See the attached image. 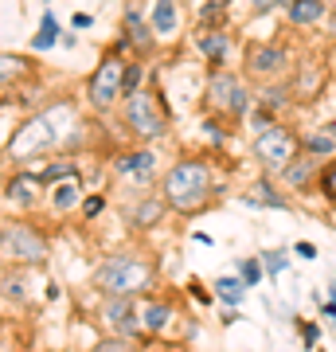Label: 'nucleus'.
<instances>
[{
  "label": "nucleus",
  "mask_w": 336,
  "mask_h": 352,
  "mask_svg": "<svg viewBox=\"0 0 336 352\" xmlns=\"http://www.w3.org/2000/svg\"><path fill=\"white\" fill-rule=\"evenodd\" d=\"M286 0H250V12L254 16H266V12H274V8H282Z\"/></svg>",
  "instance_id": "nucleus-40"
},
{
  "label": "nucleus",
  "mask_w": 336,
  "mask_h": 352,
  "mask_svg": "<svg viewBox=\"0 0 336 352\" xmlns=\"http://www.w3.org/2000/svg\"><path fill=\"white\" fill-rule=\"evenodd\" d=\"M298 63V55L286 39H262V43H250L247 59H243V75L254 78V82H278V78H289Z\"/></svg>",
  "instance_id": "nucleus-5"
},
{
  "label": "nucleus",
  "mask_w": 336,
  "mask_h": 352,
  "mask_svg": "<svg viewBox=\"0 0 336 352\" xmlns=\"http://www.w3.org/2000/svg\"><path fill=\"white\" fill-rule=\"evenodd\" d=\"M203 102H208V110L215 118H227L231 126H238V122H247L250 106H254V90L235 71H212L208 75V94H203Z\"/></svg>",
  "instance_id": "nucleus-3"
},
{
  "label": "nucleus",
  "mask_w": 336,
  "mask_h": 352,
  "mask_svg": "<svg viewBox=\"0 0 336 352\" xmlns=\"http://www.w3.org/2000/svg\"><path fill=\"white\" fill-rule=\"evenodd\" d=\"M282 12H286V24L293 32H313V28H321L328 20L333 0H286Z\"/></svg>",
  "instance_id": "nucleus-15"
},
{
  "label": "nucleus",
  "mask_w": 336,
  "mask_h": 352,
  "mask_svg": "<svg viewBox=\"0 0 336 352\" xmlns=\"http://www.w3.org/2000/svg\"><path fill=\"white\" fill-rule=\"evenodd\" d=\"M59 43V20L51 12H43V20H39V32L32 36V47L36 51H47V47H55Z\"/></svg>",
  "instance_id": "nucleus-28"
},
{
  "label": "nucleus",
  "mask_w": 336,
  "mask_h": 352,
  "mask_svg": "<svg viewBox=\"0 0 336 352\" xmlns=\"http://www.w3.org/2000/svg\"><path fill=\"white\" fill-rule=\"evenodd\" d=\"M301 153V129L293 122H278L266 133L250 138V157L262 168V176H278Z\"/></svg>",
  "instance_id": "nucleus-4"
},
{
  "label": "nucleus",
  "mask_w": 336,
  "mask_h": 352,
  "mask_svg": "<svg viewBox=\"0 0 336 352\" xmlns=\"http://www.w3.org/2000/svg\"><path fill=\"white\" fill-rule=\"evenodd\" d=\"M188 294H192V298H196V302L203 305V309H208V305L215 302V294H212L208 286H199V282H188Z\"/></svg>",
  "instance_id": "nucleus-39"
},
{
  "label": "nucleus",
  "mask_w": 336,
  "mask_h": 352,
  "mask_svg": "<svg viewBox=\"0 0 336 352\" xmlns=\"http://www.w3.org/2000/svg\"><path fill=\"white\" fill-rule=\"evenodd\" d=\"M90 352H141L137 340H125V337H110V340H98Z\"/></svg>",
  "instance_id": "nucleus-34"
},
{
  "label": "nucleus",
  "mask_w": 336,
  "mask_h": 352,
  "mask_svg": "<svg viewBox=\"0 0 336 352\" xmlns=\"http://www.w3.org/2000/svg\"><path fill=\"white\" fill-rule=\"evenodd\" d=\"M258 263H262V270H266V278H282L289 270V254L278 251V247H262Z\"/></svg>",
  "instance_id": "nucleus-27"
},
{
  "label": "nucleus",
  "mask_w": 336,
  "mask_h": 352,
  "mask_svg": "<svg viewBox=\"0 0 336 352\" xmlns=\"http://www.w3.org/2000/svg\"><path fill=\"white\" fill-rule=\"evenodd\" d=\"M328 82H333V75H328V63H324V51H305V55H298V63L289 71V90H293V102H298L301 110L321 98Z\"/></svg>",
  "instance_id": "nucleus-8"
},
{
  "label": "nucleus",
  "mask_w": 336,
  "mask_h": 352,
  "mask_svg": "<svg viewBox=\"0 0 336 352\" xmlns=\"http://www.w3.org/2000/svg\"><path fill=\"white\" fill-rule=\"evenodd\" d=\"M231 47H235V39H231L227 28H212V32H199L196 36V51L208 59L212 71H227L223 63L231 59Z\"/></svg>",
  "instance_id": "nucleus-17"
},
{
  "label": "nucleus",
  "mask_w": 336,
  "mask_h": 352,
  "mask_svg": "<svg viewBox=\"0 0 336 352\" xmlns=\"http://www.w3.org/2000/svg\"><path fill=\"white\" fill-rule=\"evenodd\" d=\"M238 200L247 204V208H254V212H262V208H270V212H286V208H293V196L282 192V184H278L274 176H258V180H250V188L243 192Z\"/></svg>",
  "instance_id": "nucleus-14"
},
{
  "label": "nucleus",
  "mask_w": 336,
  "mask_h": 352,
  "mask_svg": "<svg viewBox=\"0 0 336 352\" xmlns=\"http://www.w3.org/2000/svg\"><path fill=\"white\" fill-rule=\"evenodd\" d=\"M324 32L336 39V4H333V12H328V20H324Z\"/></svg>",
  "instance_id": "nucleus-42"
},
{
  "label": "nucleus",
  "mask_w": 336,
  "mask_h": 352,
  "mask_svg": "<svg viewBox=\"0 0 336 352\" xmlns=\"http://www.w3.org/2000/svg\"><path fill=\"white\" fill-rule=\"evenodd\" d=\"M317 173H321V161H313L309 153H298L274 180L282 184V192H289V196H313V192H317Z\"/></svg>",
  "instance_id": "nucleus-12"
},
{
  "label": "nucleus",
  "mask_w": 336,
  "mask_h": 352,
  "mask_svg": "<svg viewBox=\"0 0 336 352\" xmlns=\"http://www.w3.org/2000/svg\"><path fill=\"white\" fill-rule=\"evenodd\" d=\"M212 188H215V176L203 157H180L161 176V196L180 215H196L203 208H212Z\"/></svg>",
  "instance_id": "nucleus-1"
},
{
  "label": "nucleus",
  "mask_w": 336,
  "mask_h": 352,
  "mask_svg": "<svg viewBox=\"0 0 336 352\" xmlns=\"http://www.w3.org/2000/svg\"><path fill=\"white\" fill-rule=\"evenodd\" d=\"M39 192H43V180H39L36 173H20V176L12 180V184L4 188V196H8V200H12L16 208H36Z\"/></svg>",
  "instance_id": "nucleus-21"
},
{
  "label": "nucleus",
  "mask_w": 336,
  "mask_h": 352,
  "mask_svg": "<svg viewBox=\"0 0 336 352\" xmlns=\"http://www.w3.org/2000/svg\"><path fill=\"white\" fill-rule=\"evenodd\" d=\"M63 113H67V106H55V110L36 113L32 122L20 126V133L12 138V157H16V161H24V157H39V153L63 145V138H67V129L59 126Z\"/></svg>",
  "instance_id": "nucleus-6"
},
{
  "label": "nucleus",
  "mask_w": 336,
  "mask_h": 352,
  "mask_svg": "<svg viewBox=\"0 0 336 352\" xmlns=\"http://www.w3.org/2000/svg\"><path fill=\"white\" fill-rule=\"evenodd\" d=\"M212 294L227 305V309H238L243 298H247V286H243V278L238 274H219L215 278V286H212Z\"/></svg>",
  "instance_id": "nucleus-23"
},
{
  "label": "nucleus",
  "mask_w": 336,
  "mask_h": 352,
  "mask_svg": "<svg viewBox=\"0 0 336 352\" xmlns=\"http://www.w3.org/2000/svg\"><path fill=\"white\" fill-rule=\"evenodd\" d=\"M24 71V63L16 59V55H0V82H8V78H16Z\"/></svg>",
  "instance_id": "nucleus-37"
},
{
  "label": "nucleus",
  "mask_w": 336,
  "mask_h": 352,
  "mask_svg": "<svg viewBox=\"0 0 336 352\" xmlns=\"http://www.w3.org/2000/svg\"><path fill=\"white\" fill-rule=\"evenodd\" d=\"M333 325H336V321H333Z\"/></svg>",
  "instance_id": "nucleus-46"
},
{
  "label": "nucleus",
  "mask_w": 336,
  "mask_h": 352,
  "mask_svg": "<svg viewBox=\"0 0 336 352\" xmlns=\"http://www.w3.org/2000/svg\"><path fill=\"white\" fill-rule=\"evenodd\" d=\"M301 153H309L313 161H333L336 157V138L328 126H317V129H301Z\"/></svg>",
  "instance_id": "nucleus-20"
},
{
  "label": "nucleus",
  "mask_w": 336,
  "mask_h": 352,
  "mask_svg": "<svg viewBox=\"0 0 336 352\" xmlns=\"http://www.w3.org/2000/svg\"><path fill=\"white\" fill-rule=\"evenodd\" d=\"M125 43H133L137 51H149L153 47V28H149V20H141V12L137 8H125Z\"/></svg>",
  "instance_id": "nucleus-22"
},
{
  "label": "nucleus",
  "mask_w": 336,
  "mask_h": 352,
  "mask_svg": "<svg viewBox=\"0 0 336 352\" xmlns=\"http://www.w3.org/2000/svg\"><path fill=\"white\" fill-rule=\"evenodd\" d=\"M149 28L157 39H172L180 32V8H176V0H153Z\"/></svg>",
  "instance_id": "nucleus-19"
},
{
  "label": "nucleus",
  "mask_w": 336,
  "mask_h": 352,
  "mask_svg": "<svg viewBox=\"0 0 336 352\" xmlns=\"http://www.w3.org/2000/svg\"><path fill=\"white\" fill-rule=\"evenodd\" d=\"M4 247H8V254L20 258V263H43V258H47V239L27 223L4 227Z\"/></svg>",
  "instance_id": "nucleus-13"
},
{
  "label": "nucleus",
  "mask_w": 336,
  "mask_h": 352,
  "mask_svg": "<svg viewBox=\"0 0 336 352\" xmlns=\"http://www.w3.org/2000/svg\"><path fill=\"white\" fill-rule=\"evenodd\" d=\"M141 78H145V71H141V63H125V82H122L125 98H129V94H137V90H141Z\"/></svg>",
  "instance_id": "nucleus-35"
},
{
  "label": "nucleus",
  "mask_w": 336,
  "mask_h": 352,
  "mask_svg": "<svg viewBox=\"0 0 336 352\" xmlns=\"http://www.w3.org/2000/svg\"><path fill=\"white\" fill-rule=\"evenodd\" d=\"M254 106L270 110L274 118H286V113H293V110H298V102H293L289 78H278V82H262V87H254Z\"/></svg>",
  "instance_id": "nucleus-18"
},
{
  "label": "nucleus",
  "mask_w": 336,
  "mask_h": 352,
  "mask_svg": "<svg viewBox=\"0 0 336 352\" xmlns=\"http://www.w3.org/2000/svg\"><path fill=\"white\" fill-rule=\"evenodd\" d=\"M102 212H106V196H102V192H94V196L82 200V219H98Z\"/></svg>",
  "instance_id": "nucleus-36"
},
{
  "label": "nucleus",
  "mask_w": 336,
  "mask_h": 352,
  "mask_svg": "<svg viewBox=\"0 0 336 352\" xmlns=\"http://www.w3.org/2000/svg\"><path fill=\"white\" fill-rule=\"evenodd\" d=\"M168 321H172V305L168 302H149L141 305V325H145V333H161V329H168Z\"/></svg>",
  "instance_id": "nucleus-25"
},
{
  "label": "nucleus",
  "mask_w": 336,
  "mask_h": 352,
  "mask_svg": "<svg viewBox=\"0 0 336 352\" xmlns=\"http://www.w3.org/2000/svg\"><path fill=\"white\" fill-rule=\"evenodd\" d=\"M0 294L8 298V302H16V305H24L27 302V278L24 274H0Z\"/></svg>",
  "instance_id": "nucleus-29"
},
{
  "label": "nucleus",
  "mask_w": 336,
  "mask_h": 352,
  "mask_svg": "<svg viewBox=\"0 0 336 352\" xmlns=\"http://www.w3.org/2000/svg\"><path fill=\"white\" fill-rule=\"evenodd\" d=\"M94 286L106 298H137L157 286V266L141 254H110L94 266Z\"/></svg>",
  "instance_id": "nucleus-2"
},
{
  "label": "nucleus",
  "mask_w": 336,
  "mask_h": 352,
  "mask_svg": "<svg viewBox=\"0 0 336 352\" xmlns=\"http://www.w3.org/2000/svg\"><path fill=\"white\" fill-rule=\"evenodd\" d=\"M317 196H321L328 208H336V157L324 161L321 173H317Z\"/></svg>",
  "instance_id": "nucleus-26"
},
{
  "label": "nucleus",
  "mask_w": 336,
  "mask_h": 352,
  "mask_svg": "<svg viewBox=\"0 0 336 352\" xmlns=\"http://www.w3.org/2000/svg\"><path fill=\"white\" fill-rule=\"evenodd\" d=\"M238 278H243V286H247V289H254V286H262V282H266V270H262L258 254L238 258Z\"/></svg>",
  "instance_id": "nucleus-30"
},
{
  "label": "nucleus",
  "mask_w": 336,
  "mask_h": 352,
  "mask_svg": "<svg viewBox=\"0 0 336 352\" xmlns=\"http://www.w3.org/2000/svg\"><path fill=\"white\" fill-rule=\"evenodd\" d=\"M192 239H196V243H203V247H212V243H215L212 235H208V231H196V235H192Z\"/></svg>",
  "instance_id": "nucleus-44"
},
{
  "label": "nucleus",
  "mask_w": 336,
  "mask_h": 352,
  "mask_svg": "<svg viewBox=\"0 0 336 352\" xmlns=\"http://www.w3.org/2000/svg\"><path fill=\"white\" fill-rule=\"evenodd\" d=\"M203 133H208V138L215 141V145H227V141H231V122H227V118H208V122H203Z\"/></svg>",
  "instance_id": "nucleus-33"
},
{
  "label": "nucleus",
  "mask_w": 336,
  "mask_h": 352,
  "mask_svg": "<svg viewBox=\"0 0 336 352\" xmlns=\"http://www.w3.org/2000/svg\"><path fill=\"white\" fill-rule=\"evenodd\" d=\"M122 82H125V59L110 51V55L98 63V71L90 75V87H87L90 106H94V110H110L113 102H122L125 98Z\"/></svg>",
  "instance_id": "nucleus-9"
},
{
  "label": "nucleus",
  "mask_w": 336,
  "mask_h": 352,
  "mask_svg": "<svg viewBox=\"0 0 336 352\" xmlns=\"http://www.w3.org/2000/svg\"><path fill=\"white\" fill-rule=\"evenodd\" d=\"M125 102V129L137 141H157L168 133V113H164V98H157L153 90L141 87L137 94H129Z\"/></svg>",
  "instance_id": "nucleus-7"
},
{
  "label": "nucleus",
  "mask_w": 336,
  "mask_h": 352,
  "mask_svg": "<svg viewBox=\"0 0 336 352\" xmlns=\"http://www.w3.org/2000/svg\"><path fill=\"white\" fill-rule=\"evenodd\" d=\"M164 215H168V200L157 196V192H149L133 208H125V223L133 227V231H153V227L164 223Z\"/></svg>",
  "instance_id": "nucleus-16"
},
{
  "label": "nucleus",
  "mask_w": 336,
  "mask_h": 352,
  "mask_svg": "<svg viewBox=\"0 0 336 352\" xmlns=\"http://www.w3.org/2000/svg\"><path fill=\"white\" fill-rule=\"evenodd\" d=\"M113 173L122 176L125 184H133V188H149L153 180H157V153H153L149 145L117 153V157H113Z\"/></svg>",
  "instance_id": "nucleus-11"
},
{
  "label": "nucleus",
  "mask_w": 336,
  "mask_h": 352,
  "mask_svg": "<svg viewBox=\"0 0 336 352\" xmlns=\"http://www.w3.org/2000/svg\"><path fill=\"white\" fill-rule=\"evenodd\" d=\"M71 24H75V28H90V24H94V20H90L87 12H75V20H71Z\"/></svg>",
  "instance_id": "nucleus-43"
},
{
  "label": "nucleus",
  "mask_w": 336,
  "mask_h": 352,
  "mask_svg": "<svg viewBox=\"0 0 336 352\" xmlns=\"http://www.w3.org/2000/svg\"><path fill=\"white\" fill-rule=\"evenodd\" d=\"M102 321L117 333V337L125 340H137V344H145V325H141V309L133 298H106L102 302Z\"/></svg>",
  "instance_id": "nucleus-10"
},
{
  "label": "nucleus",
  "mask_w": 336,
  "mask_h": 352,
  "mask_svg": "<svg viewBox=\"0 0 336 352\" xmlns=\"http://www.w3.org/2000/svg\"><path fill=\"white\" fill-rule=\"evenodd\" d=\"M293 254L305 258V263H317V243H313V239H298V243H293Z\"/></svg>",
  "instance_id": "nucleus-38"
},
{
  "label": "nucleus",
  "mask_w": 336,
  "mask_h": 352,
  "mask_svg": "<svg viewBox=\"0 0 336 352\" xmlns=\"http://www.w3.org/2000/svg\"><path fill=\"white\" fill-rule=\"evenodd\" d=\"M243 126L250 129V138H258V133H266L270 126H278V118L270 110H262V106H250V113H247V122Z\"/></svg>",
  "instance_id": "nucleus-32"
},
{
  "label": "nucleus",
  "mask_w": 336,
  "mask_h": 352,
  "mask_svg": "<svg viewBox=\"0 0 336 352\" xmlns=\"http://www.w3.org/2000/svg\"><path fill=\"white\" fill-rule=\"evenodd\" d=\"M324 63H328V75H333V82H336V39L324 47Z\"/></svg>",
  "instance_id": "nucleus-41"
},
{
  "label": "nucleus",
  "mask_w": 336,
  "mask_h": 352,
  "mask_svg": "<svg viewBox=\"0 0 336 352\" xmlns=\"http://www.w3.org/2000/svg\"><path fill=\"white\" fill-rule=\"evenodd\" d=\"M82 184H78V176H71V180H59L55 184V196H51V204H55V212H71V208H82Z\"/></svg>",
  "instance_id": "nucleus-24"
},
{
  "label": "nucleus",
  "mask_w": 336,
  "mask_h": 352,
  "mask_svg": "<svg viewBox=\"0 0 336 352\" xmlns=\"http://www.w3.org/2000/svg\"><path fill=\"white\" fill-rule=\"evenodd\" d=\"M293 329H298V337H301V349L317 352V344H321V325L309 321V317H293Z\"/></svg>",
  "instance_id": "nucleus-31"
},
{
  "label": "nucleus",
  "mask_w": 336,
  "mask_h": 352,
  "mask_svg": "<svg viewBox=\"0 0 336 352\" xmlns=\"http://www.w3.org/2000/svg\"><path fill=\"white\" fill-rule=\"evenodd\" d=\"M328 129H333V138H336V118H333V122H328Z\"/></svg>",
  "instance_id": "nucleus-45"
}]
</instances>
